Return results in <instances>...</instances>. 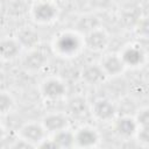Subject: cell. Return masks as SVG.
I'll return each mask as SVG.
<instances>
[{
  "mask_svg": "<svg viewBox=\"0 0 149 149\" xmlns=\"http://www.w3.org/2000/svg\"><path fill=\"white\" fill-rule=\"evenodd\" d=\"M126 69H136L144 64L147 54L146 50L139 43H128L123 45V48L118 52Z\"/></svg>",
  "mask_w": 149,
  "mask_h": 149,
  "instance_id": "277c9868",
  "label": "cell"
},
{
  "mask_svg": "<svg viewBox=\"0 0 149 149\" xmlns=\"http://www.w3.org/2000/svg\"><path fill=\"white\" fill-rule=\"evenodd\" d=\"M22 47L16 37H3L0 40V58L3 61H13L20 56Z\"/></svg>",
  "mask_w": 149,
  "mask_h": 149,
  "instance_id": "5bb4252c",
  "label": "cell"
},
{
  "mask_svg": "<svg viewBox=\"0 0 149 149\" xmlns=\"http://www.w3.org/2000/svg\"><path fill=\"white\" fill-rule=\"evenodd\" d=\"M90 107H91V104L87 101V99L84 95H80V94L72 95L71 98L68 99V102H66L68 114L77 118L84 116L85 114L90 113Z\"/></svg>",
  "mask_w": 149,
  "mask_h": 149,
  "instance_id": "2e32d148",
  "label": "cell"
},
{
  "mask_svg": "<svg viewBox=\"0 0 149 149\" xmlns=\"http://www.w3.org/2000/svg\"><path fill=\"white\" fill-rule=\"evenodd\" d=\"M74 133V147L78 148H94L99 146L100 135L95 128L88 125L78 127Z\"/></svg>",
  "mask_w": 149,
  "mask_h": 149,
  "instance_id": "ba28073f",
  "label": "cell"
},
{
  "mask_svg": "<svg viewBox=\"0 0 149 149\" xmlns=\"http://www.w3.org/2000/svg\"><path fill=\"white\" fill-rule=\"evenodd\" d=\"M41 95L45 100H59L65 97L68 92V87L64 80L58 77H48L40 85Z\"/></svg>",
  "mask_w": 149,
  "mask_h": 149,
  "instance_id": "5b68a950",
  "label": "cell"
},
{
  "mask_svg": "<svg viewBox=\"0 0 149 149\" xmlns=\"http://www.w3.org/2000/svg\"><path fill=\"white\" fill-rule=\"evenodd\" d=\"M80 78L86 85L94 86V85L102 84L107 79V76L105 74L99 63H90L81 69Z\"/></svg>",
  "mask_w": 149,
  "mask_h": 149,
  "instance_id": "4fadbf2b",
  "label": "cell"
},
{
  "mask_svg": "<svg viewBox=\"0 0 149 149\" xmlns=\"http://www.w3.org/2000/svg\"><path fill=\"white\" fill-rule=\"evenodd\" d=\"M33 20L41 24L54 22L58 16L57 6L50 0H36L33 1L29 8Z\"/></svg>",
  "mask_w": 149,
  "mask_h": 149,
  "instance_id": "7a4b0ae2",
  "label": "cell"
},
{
  "mask_svg": "<svg viewBox=\"0 0 149 149\" xmlns=\"http://www.w3.org/2000/svg\"><path fill=\"white\" fill-rule=\"evenodd\" d=\"M88 5L95 10H106L113 5V0H88Z\"/></svg>",
  "mask_w": 149,
  "mask_h": 149,
  "instance_id": "44dd1931",
  "label": "cell"
},
{
  "mask_svg": "<svg viewBox=\"0 0 149 149\" xmlns=\"http://www.w3.org/2000/svg\"><path fill=\"white\" fill-rule=\"evenodd\" d=\"M113 132L121 139H132L137 130V123L130 114H118L112 121Z\"/></svg>",
  "mask_w": 149,
  "mask_h": 149,
  "instance_id": "8992f818",
  "label": "cell"
},
{
  "mask_svg": "<svg viewBox=\"0 0 149 149\" xmlns=\"http://www.w3.org/2000/svg\"><path fill=\"white\" fill-rule=\"evenodd\" d=\"M98 27H100V23L94 14H84L78 19L76 23V31L80 35H84Z\"/></svg>",
  "mask_w": 149,
  "mask_h": 149,
  "instance_id": "ac0fdd59",
  "label": "cell"
},
{
  "mask_svg": "<svg viewBox=\"0 0 149 149\" xmlns=\"http://www.w3.org/2000/svg\"><path fill=\"white\" fill-rule=\"evenodd\" d=\"M101 69L104 70L105 74L108 77H118L120 76L125 70L126 66L122 63L119 54L115 52H111V54H106L102 56V58L99 62Z\"/></svg>",
  "mask_w": 149,
  "mask_h": 149,
  "instance_id": "7c38bea8",
  "label": "cell"
},
{
  "mask_svg": "<svg viewBox=\"0 0 149 149\" xmlns=\"http://www.w3.org/2000/svg\"><path fill=\"white\" fill-rule=\"evenodd\" d=\"M33 1H36V0H33Z\"/></svg>",
  "mask_w": 149,
  "mask_h": 149,
  "instance_id": "cb8c5ba5",
  "label": "cell"
},
{
  "mask_svg": "<svg viewBox=\"0 0 149 149\" xmlns=\"http://www.w3.org/2000/svg\"><path fill=\"white\" fill-rule=\"evenodd\" d=\"M52 47L57 55L62 57H73L84 47L83 35L76 30L61 31L55 36Z\"/></svg>",
  "mask_w": 149,
  "mask_h": 149,
  "instance_id": "6da1fadb",
  "label": "cell"
},
{
  "mask_svg": "<svg viewBox=\"0 0 149 149\" xmlns=\"http://www.w3.org/2000/svg\"><path fill=\"white\" fill-rule=\"evenodd\" d=\"M15 106V100L8 91L0 90V115H6L12 112Z\"/></svg>",
  "mask_w": 149,
  "mask_h": 149,
  "instance_id": "d6986e66",
  "label": "cell"
},
{
  "mask_svg": "<svg viewBox=\"0 0 149 149\" xmlns=\"http://www.w3.org/2000/svg\"><path fill=\"white\" fill-rule=\"evenodd\" d=\"M47 63H48V55L38 47L27 50L26 55L22 58V66L29 72L40 71L47 65Z\"/></svg>",
  "mask_w": 149,
  "mask_h": 149,
  "instance_id": "30bf717a",
  "label": "cell"
},
{
  "mask_svg": "<svg viewBox=\"0 0 149 149\" xmlns=\"http://www.w3.org/2000/svg\"><path fill=\"white\" fill-rule=\"evenodd\" d=\"M15 37L19 41L22 49H27V50L37 48L41 42L40 34L31 27H23L17 31Z\"/></svg>",
  "mask_w": 149,
  "mask_h": 149,
  "instance_id": "9a60e30c",
  "label": "cell"
},
{
  "mask_svg": "<svg viewBox=\"0 0 149 149\" xmlns=\"http://www.w3.org/2000/svg\"><path fill=\"white\" fill-rule=\"evenodd\" d=\"M5 135H6V129H5L3 125L0 122V140H2L5 137Z\"/></svg>",
  "mask_w": 149,
  "mask_h": 149,
  "instance_id": "603a6c76",
  "label": "cell"
},
{
  "mask_svg": "<svg viewBox=\"0 0 149 149\" xmlns=\"http://www.w3.org/2000/svg\"><path fill=\"white\" fill-rule=\"evenodd\" d=\"M50 137L55 142L56 147L59 149L61 148L62 149L74 148V133H73V130L70 129V127L51 134Z\"/></svg>",
  "mask_w": 149,
  "mask_h": 149,
  "instance_id": "e0dca14e",
  "label": "cell"
},
{
  "mask_svg": "<svg viewBox=\"0 0 149 149\" xmlns=\"http://www.w3.org/2000/svg\"><path fill=\"white\" fill-rule=\"evenodd\" d=\"M90 113L98 121L111 122L118 115L116 102H114L112 99L106 98V97L98 98L91 104Z\"/></svg>",
  "mask_w": 149,
  "mask_h": 149,
  "instance_id": "3957f363",
  "label": "cell"
},
{
  "mask_svg": "<svg viewBox=\"0 0 149 149\" xmlns=\"http://www.w3.org/2000/svg\"><path fill=\"white\" fill-rule=\"evenodd\" d=\"M48 136L45 129L43 128L41 121H28L23 123L19 129V137L26 140L27 142L31 143L35 148H37V144L44 140Z\"/></svg>",
  "mask_w": 149,
  "mask_h": 149,
  "instance_id": "9c48e42d",
  "label": "cell"
},
{
  "mask_svg": "<svg viewBox=\"0 0 149 149\" xmlns=\"http://www.w3.org/2000/svg\"><path fill=\"white\" fill-rule=\"evenodd\" d=\"M12 147H13V148H35L31 143L27 142L26 140H23V139H21V137H17V139L14 141V143L12 144Z\"/></svg>",
  "mask_w": 149,
  "mask_h": 149,
  "instance_id": "7402d4cb",
  "label": "cell"
},
{
  "mask_svg": "<svg viewBox=\"0 0 149 149\" xmlns=\"http://www.w3.org/2000/svg\"><path fill=\"white\" fill-rule=\"evenodd\" d=\"M83 42H84V47L87 48L88 50L99 52L107 48L109 43V34L102 27H98L84 34Z\"/></svg>",
  "mask_w": 149,
  "mask_h": 149,
  "instance_id": "52a82bcc",
  "label": "cell"
},
{
  "mask_svg": "<svg viewBox=\"0 0 149 149\" xmlns=\"http://www.w3.org/2000/svg\"><path fill=\"white\" fill-rule=\"evenodd\" d=\"M41 123L48 135H51L58 130L70 127L68 114L62 113V112H51V113L45 114L42 118Z\"/></svg>",
  "mask_w": 149,
  "mask_h": 149,
  "instance_id": "8fae6325",
  "label": "cell"
},
{
  "mask_svg": "<svg viewBox=\"0 0 149 149\" xmlns=\"http://www.w3.org/2000/svg\"><path fill=\"white\" fill-rule=\"evenodd\" d=\"M133 116L139 127H149V108L147 106L137 108Z\"/></svg>",
  "mask_w": 149,
  "mask_h": 149,
  "instance_id": "ffe728a7",
  "label": "cell"
}]
</instances>
